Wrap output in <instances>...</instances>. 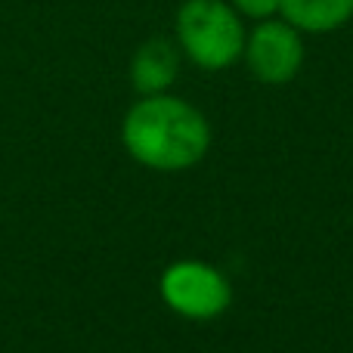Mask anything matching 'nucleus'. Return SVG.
Returning <instances> with one entry per match:
<instances>
[{
	"label": "nucleus",
	"mask_w": 353,
	"mask_h": 353,
	"mask_svg": "<svg viewBox=\"0 0 353 353\" xmlns=\"http://www.w3.org/2000/svg\"><path fill=\"white\" fill-rule=\"evenodd\" d=\"M242 16L230 0H183L174 19V41L180 53L201 72H226L245 50Z\"/></svg>",
	"instance_id": "obj_2"
},
{
	"label": "nucleus",
	"mask_w": 353,
	"mask_h": 353,
	"mask_svg": "<svg viewBox=\"0 0 353 353\" xmlns=\"http://www.w3.org/2000/svg\"><path fill=\"white\" fill-rule=\"evenodd\" d=\"M304 31H298L292 22L279 16L263 19L245 34L242 62L248 65L251 78L267 87L292 84L304 68Z\"/></svg>",
	"instance_id": "obj_4"
},
{
	"label": "nucleus",
	"mask_w": 353,
	"mask_h": 353,
	"mask_svg": "<svg viewBox=\"0 0 353 353\" xmlns=\"http://www.w3.org/2000/svg\"><path fill=\"white\" fill-rule=\"evenodd\" d=\"M183 53L171 37H149L130 56V84L140 97L168 93L180 78Z\"/></svg>",
	"instance_id": "obj_5"
},
{
	"label": "nucleus",
	"mask_w": 353,
	"mask_h": 353,
	"mask_svg": "<svg viewBox=\"0 0 353 353\" xmlns=\"http://www.w3.org/2000/svg\"><path fill=\"white\" fill-rule=\"evenodd\" d=\"M232 10L245 19H254V22H263V19H273L282 12V0H230Z\"/></svg>",
	"instance_id": "obj_7"
},
{
	"label": "nucleus",
	"mask_w": 353,
	"mask_h": 353,
	"mask_svg": "<svg viewBox=\"0 0 353 353\" xmlns=\"http://www.w3.org/2000/svg\"><path fill=\"white\" fill-rule=\"evenodd\" d=\"M279 16L304 34H329L353 19V0H282Z\"/></svg>",
	"instance_id": "obj_6"
},
{
	"label": "nucleus",
	"mask_w": 353,
	"mask_h": 353,
	"mask_svg": "<svg viewBox=\"0 0 353 353\" xmlns=\"http://www.w3.org/2000/svg\"><path fill=\"white\" fill-rule=\"evenodd\" d=\"M165 307L189 323H211L223 316L232 304V285L217 267L205 261H174L159 279Z\"/></svg>",
	"instance_id": "obj_3"
},
{
	"label": "nucleus",
	"mask_w": 353,
	"mask_h": 353,
	"mask_svg": "<svg viewBox=\"0 0 353 353\" xmlns=\"http://www.w3.org/2000/svg\"><path fill=\"white\" fill-rule=\"evenodd\" d=\"M121 143L137 165L159 174L195 168L211 149V124L192 103L168 93L140 97L121 121Z\"/></svg>",
	"instance_id": "obj_1"
}]
</instances>
